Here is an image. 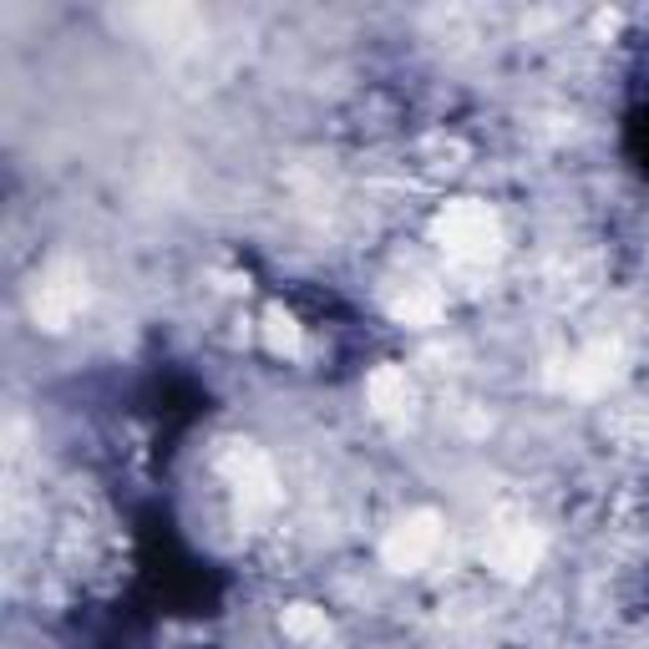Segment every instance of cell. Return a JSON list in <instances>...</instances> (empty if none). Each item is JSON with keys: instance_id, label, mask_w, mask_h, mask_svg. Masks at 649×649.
Returning a JSON list of instances; mask_svg holds the SVG:
<instances>
[{"instance_id": "1", "label": "cell", "mask_w": 649, "mask_h": 649, "mask_svg": "<svg viewBox=\"0 0 649 649\" xmlns=\"http://www.w3.org/2000/svg\"><path fill=\"white\" fill-rule=\"evenodd\" d=\"M431 340H437V350L451 360V345H446L442 335H431ZM462 381H467V371H462V365H446V385H462Z\"/></svg>"}]
</instances>
